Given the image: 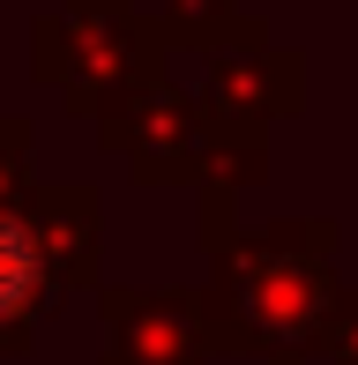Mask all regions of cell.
Returning <instances> with one entry per match:
<instances>
[{"mask_svg": "<svg viewBox=\"0 0 358 365\" xmlns=\"http://www.w3.org/2000/svg\"><path fill=\"white\" fill-rule=\"evenodd\" d=\"M38 276H45L38 239H30L15 217H0V321H23V313H30V298H38Z\"/></svg>", "mask_w": 358, "mask_h": 365, "instance_id": "1", "label": "cell"}]
</instances>
